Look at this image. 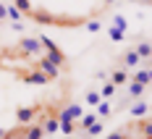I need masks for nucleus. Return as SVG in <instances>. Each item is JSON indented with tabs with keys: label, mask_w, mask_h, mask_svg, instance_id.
Masks as SVG:
<instances>
[{
	"label": "nucleus",
	"mask_w": 152,
	"mask_h": 139,
	"mask_svg": "<svg viewBox=\"0 0 152 139\" xmlns=\"http://www.w3.org/2000/svg\"><path fill=\"white\" fill-rule=\"evenodd\" d=\"M113 92H115V84H113V81H107L105 87H102V92H100V97L107 100V97H113Z\"/></svg>",
	"instance_id": "nucleus-16"
},
{
	"label": "nucleus",
	"mask_w": 152,
	"mask_h": 139,
	"mask_svg": "<svg viewBox=\"0 0 152 139\" xmlns=\"http://www.w3.org/2000/svg\"><path fill=\"white\" fill-rule=\"evenodd\" d=\"M134 53H137L139 58H150V53H152V47H150V42H142V45H139L137 50H134Z\"/></svg>",
	"instance_id": "nucleus-14"
},
{
	"label": "nucleus",
	"mask_w": 152,
	"mask_h": 139,
	"mask_svg": "<svg viewBox=\"0 0 152 139\" xmlns=\"http://www.w3.org/2000/svg\"><path fill=\"white\" fill-rule=\"evenodd\" d=\"M18 50H21V55H37L39 50H42V45H39V40L37 37H24L21 42H18Z\"/></svg>",
	"instance_id": "nucleus-1"
},
{
	"label": "nucleus",
	"mask_w": 152,
	"mask_h": 139,
	"mask_svg": "<svg viewBox=\"0 0 152 139\" xmlns=\"http://www.w3.org/2000/svg\"><path fill=\"white\" fill-rule=\"evenodd\" d=\"M29 16H34L39 24H53V21H63V18H55V16H50L47 11H31Z\"/></svg>",
	"instance_id": "nucleus-7"
},
{
	"label": "nucleus",
	"mask_w": 152,
	"mask_h": 139,
	"mask_svg": "<svg viewBox=\"0 0 152 139\" xmlns=\"http://www.w3.org/2000/svg\"><path fill=\"white\" fill-rule=\"evenodd\" d=\"M107 139H126V134L123 131H115V134H107Z\"/></svg>",
	"instance_id": "nucleus-27"
},
{
	"label": "nucleus",
	"mask_w": 152,
	"mask_h": 139,
	"mask_svg": "<svg viewBox=\"0 0 152 139\" xmlns=\"http://www.w3.org/2000/svg\"><path fill=\"white\" fill-rule=\"evenodd\" d=\"M58 124H66V121H79L81 118V105H66L61 113H55Z\"/></svg>",
	"instance_id": "nucleus-2"
},
{
	"label": "nucleus",
	"mask_w": 152,
	"mask_h": 139,
	"mask_svg": "<svg viewBox=\"0 0 152 139\" xmlns=\"http://www.w3.org/2000/svg\"><path fill=\"white\" fill-rule=\"evenodd\" d=\"M134 81H139L142 87H147V84H150V71H147V68H144V71H137V74H134Z\"/></svg>",
	"instance_id": "nucleus-12"
},
{
	"label": "nucleus",
	"mask_w": 152,
	"mask_h": 139,
	"mask_svg": "<svg viewBox=\"0 0 152 139\" xmlns=\"http://www.w3.org/2000/svg\"><path fill=\"white\" fill-rule=\"evenodd\" d=\"M5 13H8V18H13V24H18V21L24 18V13H21V11H16L13 5H5Z\"/></svg>",
	"instance_id": "nucleus-13"
},
{
	"label": "nucleus",
	"mask_w": 152,
	"mask_h": 139,
	"mask_svg": "<svg viewBox=\"0 0 152 139\" xmlns=\"http://www.w3.org/2000/svg\"><path fill=\"white\" fill-rule=\"evenodd\" d=\"M94 116H110V105H107V102H100V105H97V113H94Z\"/></svg>",
	"instance_id": "nucleus-22"
},
{
	"label": "nucleus",
	"mask_w": 152,
	"mask_h": 139,
	"mask_svg": "<svg viewBox=\"0 0 152 139\" xmlns=\"http://www.w3.org/2000/svg\"><path fill=\"white\" fill-rule=\"evenodd\" d=\"M110 40H113V42H121V40H123V31L121 29H110Z\"/></svg>",
	"instance_id": "nucleus-23"
},
{
	"label": "nucleus",
	"mask_w": 152,
	"mask_h": 139,
	"mask_svg": "<svg viewBox=\"0 0 152 139\" xmlns=\"http://www.w3.org/2000/svg\"><path fill=\"white\" fill-rule=\"evenodd\" d=\"M147 108H150V102H147V100H142V102H137V105L131 108V116H134V118H144Z\"/></svg>",
	"instance_id": "nucleus-9"
},
{
	"label": "nucleus",
	"mask_w": 152,
	"mask_h": 139,
	"mask_svg": "<svg viewBox=\"0 0 152 139\" xmlns=\"http://www.w3.org/2000/svg\"><path fill=\"white\" fill-rule=\"evenodd\" d=\"M21 134H24V139H42L45 137L42 126H37V124H26V129H24Z\"/></svg>",
	"instance_id": "nucleus-5"
},
{
	"label": "nucleus",
	"mask_w": 152,
	"mask_h": 139,
	"mask_svg": "<svg viewBox=\"0 0 152 139\" xmlns=\"http://www.w3.org/2000/svg\"><path fill=\"white\" fill-rule=\"evenodd\" d=\"M123 61H126V66H137V63H139V55L131 50V53H126V58H123Z\"/></svg>",
	"instance_id": "nucleus-19"
},
{
	"label": "nucleus",
	"mask_w": 152,
	"mask_h": 139,
	"mask_svg": "<svg viewBox=\"0 0 152 139\" xmlns=\"http://www.w3.org/2000/svg\"><path fill=\"white\" fill-rule=\"evenodd\" d=\"M13 3H16L13 8H16V11H21L24 16H29L31 11H34V8H31V0H13Z\"/></svg>",
	"instance_id": "nucleus-10"
},
{
	"label": "nucleus",
	"mask_w": 152,
	"mask_h": 139,
	"mask_svg": "<svg viewBox=\"0 0 152 139\" xmlns=\"http://www.w3.org/2000/svg\"><path fill=\"white\" fill-rule=\"evenodd\" d=\"M139 131H142V137H144V139H152V124H150V121H142Z\"/></svg>",
	"instance_id": "nucleus-17"
},
{
	"label": "nucleus",
	"mask_w": 152,
	"mask_h": 139,
	"mask_svg": "<svg viewBox=\"0 0 152 139\" xmlns=\"http://www.w3.org/2000/svg\"><path fill=\"white\" fill-rule=\"evenodd\" d=\"M144 92H147V87H142L139 81H129V94L131 97H142Z\"/></svg>",
	"instance_id": "nucleus-11"
},
{
	"label": "nucleus",
	"mask_w": 152,
	"mask_h": 139,
	"mask_svg": "<svg viewBox=\"0 0 152 139\" xmlns=\"http://www.w3.org/2000/svg\"><path fill=\"white\" fill-rule=\"evenodd\" d=\"M58 129H61L63 134H74V121H66V124H58Z\"/></svg>",
	"instance_id": "nucleus-21"
},
{
	"label": "nucleus",
	"mask_w": 152,
	"mask_h": 139,
	"mask_svg": "<svg viewBox=\"0 0 152 139\" xmlns=\"http://www.w3.org/2000/svg\"><path fill=\"white\" fill-rule=\"evenodd\" d=\"M63 139H71V137H63Z\"/></svg>",
	"instance_id": "nucleus-33"
},
{
	"label": "nucleus",
	"mask_w": 152,
	"mask_h": 139,
	"mask_svg": "<svg viewBox=\"0 0 152 139\" xmlns=\"http://www.w3.org/2000/svg\"><path fill=\"white\" fill-rule=\"evenodd\" d=\"M42 131H45V134H55V131H58V118H55V116H47L45 124H42Z\"/></svg>",
	"instance_id": "nucleus-8"
},
{
	"label": "nucleus",
	"mask_w": 152,
	"mask_h": 139,
	"mask_svg": "<svg viewBox=\"0 0 152 139\" xmlns=\"http://www.w3.org/2000/svg\"><path fill=\"white\" fill-rule=\"evenodd\" d=\"M94 121H97V116H94V113H89V116H84V118L79 121V126H81V129H89Z\"/></svg>",
	"instance_id": "nucleus-18"
},
{
	"label": "nucleus",
	"mask_w": 152,
	"mask_h": 139,
	"mask_svg": "<svg viewBox=\"0 0 152 139\" xmlns=\"http://www.w3.org/2000/svg\"><path fill=\"white\" fill-rule=\"evenodd\" d=\"M87 102H89V105H100V102H102V97H100L97 92H89V94H87Z\"/></svg>",
	"instance_id": "nucleus-20"
},
{
	"label": "nucleus",
	"mask_w": 152,
	"mask_h": 139,
	"mask_svg": "<svg viewBox=\"0 0 152 139\" xmlns=\"http://www.w3.org/2000/svg\"><path fill=\"white\" fill-rule=\"evenodd\" d=\"M18 134H21V131H5V134H3L0 139H21Z\"/></svg>",
	"instance_id": "nucleus-26"
},
{
	"label": "nucleus",
	"mask_w": 152,
	"mask_h": 139,
	"mask_svg": "<svg viewBox=\"0 0 152 139\" xmlns=\"http://www.w3.org/2000/svg\"><path fill=\"white\" fill-rule=\"evenodd\" d=\"M131 3H134V0H131Z\"/></svg>",
	"instance_id": "nucleus-34"
},
{
	"label": "nucleus",
	"mask_w": 152,
	"mask_h": 139,
	"mask_svg": "<svg viewBox=\"0 0 152 139\" xmlns=\"http://www.w3.org/2000/svg\"><path fill=\"white\" fill-rule=\"evenodd\" d=\"M129 81V74L126 71H113V84L118 87V84H126Z\"/></svg>",
	"instance_id": "nucleus-15"
},
{
	"label": "nucleus",
	"mask_w": 152,
	"mask_h": 139,
	"mask_svg": "<svg viewBox=\"0 0 152 139\" xmlns=\"http://www.w3.org/2000/svg\"><path fill=\"white\" fill-rule=\"evenodd\" d=\"M3 134H5V131H3V129H0V137H3Z\"/></svg>",
	"instance_id": "nucleus-31"
},
{
	"label": "nucleus",
	"mask_w": 152,
	"mask_h": 139,
	"mask_svg": "<svg viewBox=\"0 0 152 139\" xmlns=\"http://www.w3.org/2000/svg\"><path fill=\"white\" fill-rule=\"evenodd\" d=\"M34 116H37V108H34V105H21V108L16 110V121H18L21 126L31 124V121H34Z\"/></svg>",
	"instance_id": "nucleus-3"
},
{
	"label": "nucleus",
	"mask_w": 152,
	"mask_h": 139,
	"mask_svg": "<svg viewBox=\"0 0 152 139\" xmlns=\"http://www.w3.org/2000/svg\"><path fill=\"white\" fill-rule=\"evenodd\" d=\"M87 131H89L92 137H94V134H100V131H102V124H100V121H94V124H92L89 129H87Z\"/></svg>",
	"instance_id": "nucleus-24"
},
{
	"label": "nucleus",
	"mask_w": 152,
	"mask_h": 139,
	"mask_svg": "<svg viewBox=\"0 0 152 139\" xmlns=\"http://www.w3.org/2000/svg\"><path fill=\"white\" fill-rule=\"evenodd\" d=\"M113 21H115V29H126V18H123V16H115V18H113Z\"/></svg>",
	"instance_id": "nucleus-25"
},
{
	"label": "nucleus",
	"mask_w": 152,
	"mask_h": 139,
	"mask_svg": "<svg viewBox=\"0 0 152 139\" xmlns=\"http://www.w3.org/2000/svg\"><path fill=\"white\" fill-rule=\"evenodd\" d=\"M89 31H100V21H89Z\"/></svg>",
	"instance_id": "nucleus-28"
},
{
	"label": "nucleus",
	"mask_w": 152,
	"mask_h": 139,
	"mask_svg": "<svg viewBox=\"0 0 152 139\" xmlns=\"http://www.w3.org/2000/svg\"><path fill=\"white\" fill-rule=\"evenodd\" d=\"M39 74H45L47 81H55V79L61 76V68H58L55 63H50L47 58H42V61H39Z\"/></svg>",
	"instance_id": "nucleus-4"
},
{
	"label": "nucleus",
	"mask_w": 152,
	"mask_h": 139,
	"mask_svg": "<svg viewBox=\"0 0 152 139\" xmlns=\"http://www.w3.org/2000/svg\"><path fill=\"white\" fill-rule=\"evenodd\" d=\"M142 3H150V0H142Z\"/></svg>",
	"instance_id": "nucleus-32"
},
{
	"label": "nucleus",
	"mask_w": 152,
	"mask_h": 139,
	"mask_svg": "<svg viewBox=\"0 0 152 139\" xmlns=\"http://www.w3.org/2000/svg\"><path fill=\"white\" fill-rule=\"evenodd\" d=\"M110 3H115V0H105V5H110Z\"/></svg>",
	"instance_id": "nucleus-30"
},
{
	"label": "nucleus",
	"mask_w": 152,
	"mask_h": 139,
	"mask_svg": "<svg viewBox=\"0 0 152 139\" xmlns=\"http://www.w3.org/2000/svg\"><path fill=\"white\" fill-rule=\"evenodd\" d=\"M21 81H26V84H47V76L39 74V71H29V74H21Z\"/></svg>",
	"instance_id": "nucleus-6"
},
{
	"label": "nucleus",
	"mask_w": 152,
	"mask_h": 139,
	"mask_svg": "<svg viewBox=\"0 0 152 139\" xmlns=\"http://www.w3.org/2000/svg\"><path fill=\"white\" fill-rule=\"evenodd\" d=\"M3 18H8V13H5V5L0 3V21H3Z\"/></svg>",
	"instance_id": "nucleus-29"
}]
</instances>
